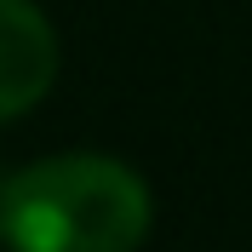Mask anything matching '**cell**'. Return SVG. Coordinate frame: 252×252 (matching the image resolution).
I'll use <instances>...</instances> for the list:
<instances>
[{"instance_id": "cell-3", "label": "cell", "mask_w": 252, "mask_h": 252, "mask_svg": "<svg viewBox=\"0 0 252 252\" xmlns=\"http://www.w3.org/2000/svg\"><path fill=\"white\" fill-rule=\"evenodd\" d=\"M0 195H6V178H0Z\"/></svg>"}, {"instance_id": "cell-1", "label": "cell", "mask_w": 252, "mask_h": 252, "mask_svg": "<svg viewBox=\"0 0 252 252\" xmlns=\"http://www.w3.org/2000/svg\"><path fill=\"white\" fill-rule=\"evenodd\" d=\"M155 229V195L126 160L97 149L29 160L0 195L6 252H138Z\"/></svg>"}, {"instance_id": "cell-2", "label": "cell", "mask_w": 252, "mask_h": 252, "mask_svg": "<svg viewBox=\"0 0 252 252\" xmlns=\"http://www.w3.org/2000/svg\"><path fill=\"white\" fill-rule=\"evenodd\" d=\"M58 29L34 0H0V126L58 86Z\"/></svg>"}]
</instances>
